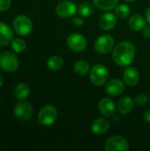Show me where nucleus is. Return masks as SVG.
I'll return each instance as SVG.
<instances>
[{
	"mask_svg": "<svg viewBox=\"0 0 150 151\" xmlns=\"http://www.w3.org/2000/svg\"><path fill=\"white\" fill-rule=\"evenodd\" d=\"M135 57V47L130 42H121L112 51V59L119 66L130 65Z\"/></svg>",
	"mask_w": 150,
	"mask_h": 151,
	"instance_id": "nucleus-1",
	"label": "nucleus"
},
{
	"mask_svg": "<svg viewBox=\"0 0 150 151\" xmlns=\"http://www.w3.org/2000/svg\"><path fill=\"white\" fill-rule=\"evenodd\" d=\"M89 78L93 85L103 86L109 79V70L103 65L96 64L90 69Z\"/></svg>",
	"mask_w": 150,
	"mask_h": 151,
	"instance_id": "nucleus-2",
	"label": "nucleus"
},
{
	"mask_svg": "<svg viewBox=\"0 0 150 151\" xmlns=\"http://www.w3.org/2000/svg\"><path fill=\"white\" fill-rule=\"evenodd\" d=\"M13 29L19 35L26 36L33 30V22L26 15H19L13 20Z\"/></svg>",
	"mask_w": 150,
	"mask_h": 151,
	"instance_id": "nucleus-3",
	"label": "nucleus"
},
{
	"mask_svg": "<svg viewBox=\"0 0 150 151\" xmlns=\"http://www.w3.org/2000/svg\"><path fill=\"white\" fill-rule=\"evenodd\" d=\"M57 111L56 107L51 104L43 106L38 114V120L40 124L46 127L53 125L57 120Z\"/></svg>",
	"mask_w": 150,
	"mask_h": 151,
	"instance_id": "nucleus-4",
	"label": "nucleus"
},
{
	"mask_svg": "<svg viewBox=\"0 0 150 151\" xmlns=\"http://www.w3.org/2000/svg\"><path fill=\"white\" fill-rule=\"evenodd\" d=\"M0 67L7 73H12L19 67L18 58L10 51H4L0 54Z\"/></svg>",
	"mask_w": 150,
	"mask_h": 151,
	"instance_id": "nucleus-5",
	"label": "nucleus"
},
{
	"mask_svg": "<svg viewBox=\"0 0 150 151\" xmlns=\"http://www.w3.org/2000/svg\"><path fill=\"white\" fill-rule=\"evenodd\" d=\"M104 150L106 151H127L129 150V143L123 136L114 135L107 139Z\"/></svg>",
	"mask_w": 150,
	"mask_h": 151,
	"instance_id": "nucleus-6",
	"label": "nucleus"
},
{
	"mask_svg": "<svg viewBox=\"0 0 150 151\" xmlns=\"http://www.w3.org/2000/svg\"><path fill=\"white\" fill-rule=\"evenodd\" d=\"M114 39L110 35L99 36L95 42V50L97 53L104 55L111 52L114 47Z\"/></svg>",
	"mask_w": 150,
	"mask_h": 151,
	"instance_id": "nucleus-7",
	"label": "nucleus"
},
{
	"mask_svg": "<svg viewBox=\"0 0 150 151\" xmlns=\"http://www.w3.org/2000/svg\"><path fill=\"white\" fill-rule=\"evenodd\" d=\"M67 45L74 52H81L87 48V39L80 34H72L67 38Z\"/></svg>",
	"mask_w": 150,
	"mask_h": 151,
	"instance_id": "nucleus-8",
	"label": "nucleus"
},
{
	"mask_svg": "<svg viewBox=\"0 0 150 151\" xmlns=\"http://www.w3.org/2000/svg\"><path fill=\"white\" fill-rule=\"evenodd\" d=\"M77 12V6L76 4L68 0L61 1L57 4L56 7V12L57 14L61 18H70L73 16Z\"/></svg>",
	"mask_w": 150,
	"mask_h": 151,
	"instance_id": "nucleus-9",
	"label": "nucleus"
},
{
	"mask_svg": "<svg viewBox=\"0 0 150 151\" xmlns=\"http://www.w3.org/2000/svg\"><path fill=\"white\" fill-rule=\"evenodd\" d=\"M33 113V108L32 106L25 102H19L14 107V114L17 119L19 120H27L31 118Z\"/></svg>",
	"mask_w": 150,
	"mask_h": 151,
	"instance_id": "nucleus-10",
	"label": "nucleus"
},
{
	"mask_svg": "<svg viewBox=\"0 0 150 151\" xmlns=\"http://www.w3.org/2000/svg\"><path fill=\"white\" fill-rule=\"evenodd\" d=\"M125 90V84L118 79H114L107 82L105 86V91L111 96H118L121 95Z\"/></svg>",
	"mask_w": 150,
	"mask_h": 151,
	"instance_id": "nucleus-11",
	"label": "nucleus"
},
{
	"mask_svg": "<svg viewBox=\"0 0 150 151\" xmlns=\"http://www.w3.org/2000/svg\"><path fill=\"white\" fill-rule=\"evenodd\" d=\"M98 108L99 111L106 118H111L114 116L116 112V106L114 102L108 97H104L99 102Z\"/></svg>",
	"mask_w": 150,
	"mask_h": 151,
	"instance_id": "nucleus-12",
	"label": "nucleus"
},
{
	"mask_svg": "<svg viewBox=\"0 0 150 151\" xmlns=\"http://www.w3.org/2000/svg\"><path fill=\"white\" fill-rule=\"evenodd\" d=\"M110 129V122L104 118L96 119L91 126V131L97 135L106 134Z\"/></svg>",
	"mask_w": 150,
	"mask_h": 151,
	"instance_id": "nucleus-13",
	"label": "nucleus"
},
{
	"mask_svg": "<svg viewBox=\"0 0 150 151\" xmlns=\"http://www.w3.org/2000/svg\"><path fill=\"white\" fill-rule=\"evenodd\" d=\"M13 37L11 28L5 23L0 22V46L9 45Z\"/></svg>",
	"mask_w": 150,
	"mask_h": 151,
	"instance_id": "nucleus-14",
	"label": "nucleus"
},
{
	"mask_svg": "<svg viewBox=\"0 0 150 151\" xmlns=\"http://www.w3.org/2000/svg\"><path fill=\"white\" fill-rule=\"evenodd\" d=\"M125 82L128 86H135L140 81V73L134 67H127L123 74Z\"/></svg>",
	"mask_w": 150,
	"mask_h": 151,
	"instance_id": "nucleus-15",
	"label": "nucleus"
},
{
	"mask_svg": "<svg viewBox=\"0 0 150 151\" xmlns=\"http://www.w3.org/2000/svg\"><path fill=\"white\" fill-rule=\"evenodd\" d=\"M117 23V18L113 13L107 12L99 19V26L103 30H111L114 28Z\"/></svg>",
	"mask_w": 150,
	"mask_h": 151,
	"instance_id": "nucleus-16",
	"label": "nucleus"
},
{
	"mask_svg": "<svg viewBox=\"0 0 150 151\" xmlns=\"http://www.w3.org/2000/svg\"><path fill=\"white\" fill-rule=\"evenodd\" d=\"M129 27L134 31H141L146 26V19L140 14H134L129 18Z\"/></svg>",
	"mask_w": 150,
	"mask_h": 151,
	"instance_id": "nucleus-17",
	"label": "nucleus"
},
{
	"mask_svg": "<svg viewBox=\"0 0 150 151\" xmlns=\"http://www.w3.org/2000/svg\"><path fill=\"white\" fill-rule=\"evenodd\" d=\"M133 106H134V101L129 96H125L121 98L118 104V111L122 114H127L131 112L133 109Z\"/></svg>",
	"mask_w": 150,
	"mask_h": 151,
	"instance_id": "nucleus-18",
	"label": "nucleus"
},
{
	"mask_svg": "<svg viewBox=\"0 0 150 151\" xmlns=\"http://www.w3.org/2000/svg\"><path fill=\"white\" fill-rule=\"evenodd\" d=\"M30 94V88L26 83H19L14 88V95L19 101H24Z\"/></svg>",
	"mask_w": 150,
	"mask_h": 151,
	"instance_id": "nucleus-19",
	"label": "nucleus"
},
{
	"mask_svg": "<svg viewBox=\"0 0 150 151\" xmlns=\"http://www.w3.org/2000/svg\"><path fill=\"white\" fill-rule=\"evenodd\" d=\"M118 0H93V4L95 7L103 11L113 10L118 5Z\"/></svg>",
	"mask_w": 150,
	"mask_h": 151,
	"instance_id": "nucleus-20",
	"label": "nucleus"
},
{
	"mask_svg": "<svg viewBox=\"0 0 150 151\" xmlns=\"http://www.w3.org/2000/svg\"><path fill=\"white\" fill-rule=\"evenodd\" d=\"M73 69H74V72L78 75L84 76V75H86L89 72L90 66H89V64L87 61H85V60H79V61H77L74 64Z\"/></svg>",
	"mask_w": 150,
	"mask_h": 151,
	"instance_id": "nucleus-21",
	"label": "nucleus"
},
{
	"mask_svg": "<svg viewBox=\"0 0 150 151\" xmlns=\"http://www.w3.org/2000/svg\"><path fill=\"white\" fill-rule=\"evenodd\" d=\"M48 67L52 71H57L61 69L64 65V59L58 56H52L49 58L47 62Z\"/></svg>",
	"mask_w": 150,
	"mask_h": 151,
	"instance_id": "nucleus-22",
	"label": "nucleus"
},
{
	"mask_svg": "<svg viewBox=\"0 0 150 151\" xmlns=\"http://www.w3.org/2000/svg\"><path fill=\"white\" fill-rule=\"evenodd\" d=\"M93 12H94L93 4L88 1L81 3L80 5L79 6V13L81 17L88 18V17L91 16L93 14Z\"/></svg>",
	"mask_w": 150,
	"mask_h": 151,
	"instance_id": "nucleus-23",
	"label": "nucleus"
},
{
	"mask_svg": "<svg viewBox=\"0 0 150 151\" xmlns=\"http://www.w3.org/2000/svg\"><path fill=\"white\" fill-rule=\"evenodd\" d=\"M115 13L120 19H126L130 16L131 10H130V7L128 5L124 4H120L115 7Z\"/></svg>",
	"mask_w": 150,
	"mask_h": 151,
	"instance_id": "nucleus-24",
	"label": "nucleus"
},
{
	"mask_svg": "<svg viewBox=\"0 0 150 151\" xmlns=\"http://www.w3.org/2000/svg\"><path fill=\"white\" fill-rule=\"evenodd\" d=\"M11 44L12 50L15 52H18V53L23 52L26 50V48H27L26 42L23 39H20V38H15V39H13L11 41Z\"/></svg>",
	"mask_w": 150,
	"mask_h": 151,
	"instance_id": "nucleus-25",
	"label": "nucleus"
},
{
	"mask_svg": "<svg viewBox=\"0 0 150 151\" xmlns=\"http://www.w3.org/2000/svg\"><path fill=\"white\" fill-rule=\"evenodd\" d=\"M149 101V97L147 95L145 94H139L136 97H135V104L138 105H145Z\"/></svg>",
	"mask_w": 150,
	"mask_h": 151,
	"instance_id": "nucleus-26",
	"label": "nucleus"
},
{
	"mask_svg": "<svg viewBox=\"0 0 150 151\" xmlns=\"http://www.w3.org/2000/svg\"><path fill=\"white\" fill-rule=\"evenodd\" d=\"M11 6V0H0V12L7 11Z\"/></svg>",
	"mask_w": 150,
	"mask_h": 151,
	"instance_id": "nucleus-27",
	"label": "nucleus"
},
{
	"mask_svg": "<svg viewBox=\"0 0 150 151\" xmlns=\"http://www.w3.org/2000/svg\"><path fill=\"white\" fill-rule=\"evenodd\" d=\"M72 23L74 25V26H76V27H79V26H82L83 24H84V20H83V19L82 18H80V17H73L72 19Z\"/></svg>",
	"mask_w": 150,
	"mask_h": 151,
	"instance_id": "nucleus-28",
	"label": "nucleus"
},
{
	"mask_svg": "<svg viewBox=\"0 0 150 151\" xmlns=\"http://www.w3.org/2000/svg\"><path fill=\"white\" fill-rule=\"evenodd\" d=\"M143 31V35L145 38L147 39H149L150 38V24L149 25H146L144 27V28L142 29Z\"/></svg>",
	"mask_w": 150,
	"mask_h": 151,
	"instance_id": "nucleus-29",
	"label": "nucleus"
},
{
	"mask_svg": "<svg viewBox=\"0 0 150 151\" xmlns=\"http://www.w3.org/2000/svg\"><path fill=\"white\" fill-rule=\"evenodd\" d=\"M144 120L147 122V123H149L150 124V110H148L145 113H144Z\"/></svg>",
	"mask_w": 150,
	"mask_h": 151,
	"instance_id": "nucleus-30",
	"label": "nucleus"
},
{
	"mask_svg": "<svg viewBox=\"0 0 150 151\" xmlns=\"http://www.w3.org/2000/svg\"><path fill=\"white\" fill-rule=\"evenodd\" d=\"M146 19H147V21L150 24V7L148 9V11L146 12Z\"/></svg>",
	"mask_w": 150,
	"mask_h": 151,
	"instance_id": "nucleus-31",
	"label": "nucleus"
},
{
	"mask_svg": "<svg viewBox=\"0 0 150 151\" xmlns=\"http://www.w3.org/2000/svg\"><path fill=\"white\" fill-rule=\"evenodd\" d=\"M3 85H4V79H3V77L0 75V88H1Z\"/></svg>",
	"mask_w": 150,
	"mask_h": 151,
	"instance_id": "nucleus-32",
	"label": "nucleus"
},
{
	"mask_svg": "<svg viewBox=\"0 0 150 151\" xmlns=\"http://www.w3.org/2000/svg\"><path fill=\"white\" fill-rule=\"evenodd\" d=\"M125 1H126V2H134L136 0H125Z\"/></svg>",
	"mask_w": 150,
	"mask_h": 151,
	"instance_id": "nucleus-33",
	"label": "nucleus"
}]
</instances>
